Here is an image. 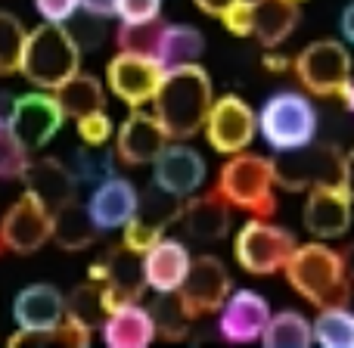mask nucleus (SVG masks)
<instances>
[{
  "mask_svg": "<svg viewBox=\"0 0 354 348\" xmlns=\"http://www.w3.org/2000/svg\"><path fill=\"white\" fill-rule=\"evenodd\" d=\"M189 249L180 243V239L162 237L156 246H149L143 252V274H147V286L153 293H177L180 283L187 280L189 271Z\"/></svg>",
  "mask_w": 354,
  "mask_h": 348,
  "instance_id": "4be33fe9",
  "label": "nucleus"
},
{
  "mask_svg": "<svg viewBox=\"0 0 354 348\" xmlns=\"http://www.w3.org/2000/svg\"><path fill=\"white\" fill-rule=\"evenodd\" d=\"M261 342L268 348H308L314 342L311 320L299 311H277L264 327Z\"/></svg>",
  "mask_w": 354,
  "mask_h": 348,
  "instance_id": "c756f323",
  "label": "nucleus"
},
{
  "mask_svg": "<svg viewBox=\"0 0 354 348\" xmlns=\"http://www.w3.org/2000/svg\"><path fill=\"white\" fill-rule=\"evenodd\" d=\"M299 239L286 227L270 224V218H252L236 230L233 255L236 264L252 277H270L286 268Z\"/></svg>",
  "mask_w": 354,
  "mask_h": 348,
  "instance_id": "0eeeda50",
  "label": "nucleus"
},
{
  "mask_svg": "<svg viewBox=\"0 0 354 348\" xmlns=\"http://www.w3.org/2000/svg\"><path fill=\"white\" fill-rule=\"evenodd\" d=\"M274 177L277 187H283L286 193H308L317 183L345 181V153H339L336 147H314V143L277 153Z\"/></svg>",
  "mask_w": 354,
  "mask_h": 348,
  "instance_id": "6e6552de",
  "label": "nucleus"
},
{
  "mask_svg": "<svg viewBox=\"0 0 354 348\" xmlns=\"http://www.w3.org/2000/svg\"><path fill=\"white\" fill-rule=\"evenodd\" d=\"M202 50H205V35L193 25H162L159 41H156V59L162 68L187 66V62H199Z\"/></svg>",
  "mask_w": 354,
  "mask_h": 348,
  "instance_id": "cd10ccee",
  "label": "nucleus"
},
{
  "mask_svg": "<svg viewBox=\"0 0 354 348\" xmlns=\"http://www.w3.org/2000/svg\"><path fill=\"white\" fill-rule=\"evenodd\" d=\"M100 237V227L93 224L91 212H87L84 202L78 199H68L66 205H59L53 212V237L56 246L66 252H81V249H91Z\"/></svg>",
  "mask_w": 354,
  "mask_h": 348,
  "instance_id": "a878e982",
  "label": "nucleus"
},
{
  "mask_svg": "<svg viewBox=\"0 0 354 348\" xmlns=\"http://www.w3.org/2000/svg\"><path fill=\"white\" fill-rule=\"evenodd\" d=\"M22 183L28 193H35L50 212H56L59 205H66L68 199H75L78 190V177L66 165V162L53 159V156H41V159H28V168L22 174Z\"/></svg>",
  "mask_w": 354,
  "mask_h": 348,
  "instance_id": "412c9836",
  "label": "nucleus"
},
{
  "mask_svg": "<svg viewBox=\"0 0 354 348\" xmlns=\"http://www.w3.org/2000/svg\"><path fill=\"white\" fill-rule=\"evenodd\" d=\"M345 183H348L351 196H354V149L345 153Z\"/></svg>",
  "mask_w": 354,
  "mask_h": 348,
  "instance_id": "09e8293b",
  "label": "nucleus"
},
{
  "mask_svg": "<svg viewBox=\"0 0 354 348\" xmlns=\"http://www.w3.org/2000/svg\"><path fill=\"white\" fill-rule=\"evenodd\" d=\"M153 183L171 196H193L205 183V159L180 140L168 143L153 162Z\"/></svg>",
  "mask_w": 354,
  "mask_h": 348,
  "instance_id": "a211bd4d",
  "label": "nucleus"
},
{
  "mask_svg": "<svg viewBox=\"0 0 354 348\" xmlns=\"http://www.w3.org/2000/svg\"><path fill=\"white\" fill-rule=\"evenodd\" d=\"M196 6H199L202 12H205V16H214V19H221L224 16L227 10H230L233 3H236V0H193Z\"/></svg>",
  "mask_w": 354,
  "mask_h": 348,
  "instance_id": "37998d69",
  "label": "nucleus"
},
{
  "mask_svg": "<svg viewBox=\"0 0 354 348\" xmlns=\"http://www.w3.org/2000/svg\"><path fill=\"white\" fill-rule=\"evenodd\" d=\"M339 28H342V37L354 47V0L342 10V16H339Z\"/></svg>",
  "mask_w": 354,
  "mask_h": 348,
  "instance_id": "49530a36",
  "label": "nucleus"
},
{
  "mask_svg": "<svg viewBox=\"0 0 354 348\" xmlns=\"http://www.w3.org/2000/svg\"><path fill=\"white\" fill-rule=\"evenodd\" d=\"M218 190L230 208L252 214V218H274L277 214V177L274 159L258 153H233L218 172Z\"/></svg>",
  "mask_w": 354,
  "mask_h": 348,
  "instance_id": "20e7f679",
  "label": "nucleus"
},
{
  "mask_svg": "<svg viewBox=\"0 0 354 348\" xmlns=\"http://www.w3.org/2000/svg\"><path fill=\"white\" fill-rule=\"evenodd\" d=\"M230 202L212 190V193H199V196H187L180 208V218L177 224L187 230L189 239L196 243H218V239L227 237L230 230Z\"/></svg>",
  "mask_w": 354,
  "mask_h": 348,
  "instance_id": "aec40b11",
  "label": "nucleus"
},
{
  "mask_svg": "<svg viewBox=\"0 0 354 348\" xmlns=\"http://www.w3.org/2000/svg\"><path fill=\"white\" fill-rule=\"evenodd\" d=\"M168 147V134L153 112L131 109L128 118L118 125L115 156L122 165H153L156 156Z\"/></svg>",
  "mask_w": 354,
  "mask_h": 348,
  "instance_id": "dca6fc26",
  "label": "nucleus"
},
{
  "mask_svg": "<svg viewBox=\"0 0 354 348\" xmlns=\"http://www.w3.org/2000/svg\"><path fill=\"white\" fill-rule=\"evenodd\" d=\"M270 320V305L255 289H236L218 308V330L227 342H255Z\"/></svg>",
  "mask_w": 354,
  "mask_h": 348,
  "instance_id": "2eb2a0df",
  "label": "nucleus"
},
{
  "mask_svg": "<svg viewBox=\"0 0 354 348\" xmlns=\"http://www.w3.org/2000/svg\"><path fill=\"white\" fill-rule=\"evenodd\" d=\"M342 262H345V274H348V280H351V286H354V243L345 246Z\"/></svg>",
  "mask_w": 354,
  "mask_h": 348,
  "instance_id": "de8ad7c7",
  "label": "nucleus"
},
{
  "mask_svg": "<svg viewBox=\"0 0 354 348\" xmlns=\"http://www.w3.org/2000/svg\"><path fill=\"white\" fill-rule=\"evenodd\" d=\"M25 25L10 10H0V78L6 75H19V62H22L25 47Z\"/></svg>",
  "mask_w": 354,
  "mask_h": 348,
  "instance_id": "72a5a7b5",
  "label": "nucleus"
},
{
  "mask_svg": "<svg viewBox=\"0 0 354 348\" xmlns=\"http://www.w3.org/2000/svg\"><path fill=\"white\" fill-rule=\"evenodd\" d=\"M180 208H183L180 196L165 193V190H159L153 183V190H149V193H140V205H137L134 214L140 221H147V224H153L156 230L165 233L171 224H177V218H180Z\"/></svg>",
  "mask_w": 354,
  "mask_h": 348,
  "instance_id": "473e14b6",
  "label": "nucleus"
},
{
  "mask_svg": "<svg viewBox=\"0 0 354 348\" xmlns=\"http://www.w3.org/2000/svg\"><path fill=\"white\" fill-rule=\"evenodd\" d=\"M93 280H100L106 289L112 293L115 305H124V302H140L143 293H147V274H143V255L131 252L128 246H115L109 249L97 264H91Z\"/></svg>",
  "mask_w": 354,
  "mask_h": 348,
  "instance_id": "f3484780",
  "label": "nucleus"
},
{
  "mask_svg": "<svg viewBox=\"0 0 354 348\" xmlns=\"http://www.w3.org/2000/svg\"><path fill=\"white\" fill-rule=\"evenodd\" d=\"M12 112H16V97L0 91V128H10L12 125Z\"/></svg>",
  "mask_w": 354,
  "mask_h": 348,
  "instance_id": "a18cd8bd",
  "label": "nucleus"
},
{
  "mask_svg": "<svg viewBox=\"0 0 354 348\" xmlns=\"http://www.w3.org/2000/svg\"><path fill=\"white\" fill-rule=\"evenodd\" d=\"M283 271H286L289 286L305 302H311L314 308L348 305L351 280H348V274H345L342 252L330 249L324 239L299 243Z\"/></svg>",
  "mask_w": 354,
  "mask_h": 348,
  "instance_id": "f03ea898",
  "label": "nucleus"
},
{
  "mask_svg": "<svg viewBox=\"0 0 354 348\" xmlns=\"http://www.w3.org/2000/svg\"><path fill=\"white\" fill-rule=\"evenodd\" d=\"M258 134L277 153L301 149L317 137V109L308 100V93L280 91L264 100L258 112Z\"/></svg>",
  "mask_w": 354,
  "mask_h": 348,
  "instance_id": "39448f33",
  "label": "nucleus"
},
{
  "mask_svg": "<svg viewBox=\"0 0 354 348\" xmlns=\"http://www.w3.org/2000/svg\"><path fill=\"white\" fill-rule=\"evenodd\" d=\"M252 19H255V0H236L230 10L221 16L224 28L236 37H252Z\"/></svg>",
  "mask_w": 354,
  "mask_h": 348,
  "instance_id": "58836bf2",
  "label": "nucleus"
},
{
  "mask_svg": "<svg viewBox=\"0 0 354 348\" xmlns=\"http://www.w3.org/2000/svg\"><path fill=\"white\" fill-rule=\"evenodd\" d=\"M156 295H159V299L149 305L156 333H159L162 339H168V342H180V339H187L193 318L187 314L180 295H177V293H156Z\"/></svg>",
  "mask_w": 354,
  "mask_h": 348,
  "instance_id": "2f4dec72",
  "label": "nucleus"
},
{
  "mask_svg": "<svg viewBox=\"0 0 354 348\" xmlns=\"http://www.w3.org/2000/svg\"><path fill=\"white\" fill-rule=\"evenodd\" d=\"M299 3H301V0H299Z\"/></svg>",
  "mask_w": 354,
  "mask_h": 348,
  "instance_id": "603ef678",
  "label": "nucleus"
},
{
  "mask_svg": "<svg viewBox=\"0 0 354 348\" xmlns=\"http://www.w3.org/2000/svg\"><path fill=\"white\" fill-rule=\"evenodd\" d=\"M261 62H264V68H268V72H286V68H292V59H289V56H280V53H277V47L268 50Z\"/></svg>",
  "mask_w": 354,
  "mask_h": 348,
  "instance_id": "c03bdc74",
  "label": "nucleus"
},
{
  "mask_svg": "<svg viewBox=\"0 0 354 348\" xmlns=\"http://www.w3.org/2000/svg\"><path fill=\"white\" fill-rule=\"evenodd\" d=\"M162 22H122L115 31V44L118 50H128V53H156V41H159Z\"/></svg>",
  "mask_w": 354,
  "mask_h": 348,
  "instance_id": "f704fd0d",
  "label": "nucleus"
},
{
  "mask_svg": "<svg viewBox=\"0 0 354 348\" xmlns=\"http://www.w3.org/2000/svg\"><path fill=\"white\" fill-rule=\"evenodd\" d=\"M292 72L311 97L342 100L345 103L354 87L351 53L342 41H333V37H320V41L308 44L292 59Z\"/></svg>",
  "mask_w": 354,
  "mask_h": 348,
  "instance_id": "423d86ee",
  "label": "nucleus"
},
{
  "mask_svg": "<svg viewBox=\"0 0 354 348\" xmlns=\"http://www.w3.org/2000/svg\"><path fill=\"white\" fill-rule=\"evenodd\" d=\"M66 318V295L53 283H31L19 289L12 302V320L19 330H50Z\"/></svg>",
  "mask_w": 354,
  "mask_h": 348,
  "instance_id": "5701e85b",
  "label": "nucleus"
},
{
  "mask_svg": "<svg viewBox=\"0 0 354 348\" xmlns=\"http://www.w3.org/2000/svg\"><path fill=\"white\" fill-rule=\"evenodd\" d=\"M162 75H165V68L156 56L118 50L106 66V87L128 109H143L147 103H153Z\"/></svg>",
  "mask_w": 354,
  "mask_h": 348,
  "instance_id": "9d476101",
  "label": "nucleus"
},
{
  "mask_svg": "<svg viewBox=\"0 0 354 348\" xmlns=\"http://www.w3.org/2000/svg\"><path fill=\"white\" fill-rule=\"evenodd\" d=\"M50 237H53V212L35 193L25 190L0 221L3 249L16 252V255H35L37 249L50 243Z\"/></svg>",
  "mask_w": 354,
  "mask_h": 348,
  "instance_id": "f8f14e48",
  "label": "nucleus"
},
{
  "mask_svg": "<svg viewBox=\"0 0 354 348\" xmlns=\"http://www.w3.org/2000/svg\"><path fill=\"white\" fill-rule=\"evenodd\" d=\"M115 3L118 0H81V10H84L87 16L106 19V16H115Z\"/></svg>",
  "mask_w": 354,
  "mask_h": 348,
  "instance_id": "79ce46f5",
  "label": "nucleus"
},
{
  "mask_svg": "<svg viewBox=\"0 0 354 348\" xmlns=\"http://www.w3.org/2000/svg\"><path fill=\"white\" fill-rule=\"evenodd\" d=\"M31 153L10 128H0V181H22Z\"/></svg>",
  "mask_w": 354,
  "mask_h": 348,
  "instance_id": "c9c22d12",
  "label": "nucleus"
},
{
  "mask_svg": "<svg viewBox=\"0 0 354 348\" xmlns=\"http://www.w3.org/2000/svg\"><path fill=\"white\" fill-rule=\"evenodd\" d=\"M115 308L118 305H115V299H112V293L100 280H93V277H87V283L75 286L72 293L66 295V314L75 318L78 324L91 327V330L103 327V320L109 318Z\"/></svg>",
  "mask_w": 354,
  "mask_h": 348,
  "instance_id": "c85d7f7f",
  "label": "nucleus"
},
{
  "mask_svg": "<svg viewBox=\"0 0 354 348\" xmlns=\"http://www.w3.org/2000/svg\"><path fill=\"white\" fill-rule=\"evenodd\" d=\"M81 68V47L66 25L44 22L25 35L19 75L37 91H56Z\"/></svg>",
  "mask_w": 354,
  "mask_h": 348,
  "instance_id": "7ed1b4c3",
  "label": "nucleus"
},
{
  "mask_svg": "<svg viewBox=\"0 0 354 348\" xmlns=\"http://www.w3.org/2000/svg\"><path fill=\"white\" fill-rule=\"evenodd\" d=\"M301 22L299 0H255V19H252V37L264 50L280 47Z\"/></svg>",
  "mask_w": 354,
  "mask_h": 348,
  "instance_id": "393cba45",
  "label": "nucleus"
},
{
  "mask_svg": "<svg viewBox=\"0 0 354 348\" xmlns=\"http://www.w3.org/2000/svg\"><path fill=\"white\" fill-rule=\"evenodd\" d=\"M115 16L122 22H156L162 16V0H118Z\"/></svg>",
  "mask_w": 354,
  "mask_h": 348,
  "instance_id": "ea45409f",
  "label": "nucleus"
},
{
  "mask_svg": "<svg viewBox=\"0 0 354 348\" xmlns=\"http://www.w3.org/2000/svg\"><path fill=\"white\" fill-rule=\"evenodd\" d=\"M314 342L324 348H354V314L345 305L320 308L317 320L311 324Z\"/></svg>",
  "mask_w": 354,
  "mask_h": 348,
  "instance_id": "7c9ffc66",
  "label": "nucleus"
},
{
  "mask_svg": "<svg viewBox=\"0 0 354 348\" xmlns=\"http://www.w3.org/2000/svg\"><path fill=\"white\" fill-rule=\"evenodd\" d=\"M230 271L218 255H196L189 262L187 280L180 283L177 295H180L183 308L193 320L218 314V308L224 305V299L230 295Z\"/></svg>",
  "mask_w": 354,
  "mask_h": 348,
  "instance_id": "ddd939ff",
  "label": "nucleus"
},
{
  "mask_svg": "<svg viewBox=\"0 0 354 348\" xmlns=\"http://www.w3.org/2000/svg\"><path fill=\"white\" fill-rule=\"evenodd\" d=\"M75 177H87V181H103V177L115 174L112 172V156L103 153V147H84L78 153V165L72 168Z\"/></svg>",
  "mask_w": 354,
  "mask_h": 348,
  "instance_id": "4c0bfd02",
  "label": "nucleus"
},
{
  "mask_svg": "<svg viewBox=\"0 0 354 348\" xmlns=\"http://www.w3.org/2000/svg\"><path fill=\"white\" fill-rule=\"evenodd\" d=\"M0 249H3V239H0Z\"/></svg>",
  "mask_w": 354,
  "mask_h": 348,
  "instance_id": "3c124183",
  "label": "nucleus"
},
{
  "mask_svg": "<svg viewBox=\"0 0 354 348\" xmlns=\"http://www.w3.org/2000/svg\"><path fill=\"white\" fill-rule=\"evenodd\" d=\"M202 134H205L208 147L214 153L221 156L243 153V149L252 147V140L258 134V112L236 93L214 97L212 109L205 116V125H202Z\"/></svg>",
  "mask_w": 354,
  "mask_h": 348,
  "instance_id": "1a4fd4ad",
  "label": "nucleus"
},
{
  "mask_svg": "<svg viewBox=\"0 0 354 348\" xmlns=\"http://www.w3.org/2000/svg\"><path fill=\"white\" fill-rule=\"evenodd\" d=\"M345 106H348V109L354 112V87H351V93H348V100H345Z\"/></svg>",
  "mask_w": 354,
  "mask_h": 348,
  "instance_id": "8fccbe9b",
  "label": "nucleus"
},
{
  "mask_svg": "<svg viewBox=\"0 0 354 348\" xmlns=\"http://www.w3.org/2000/svg\"><path fill=\"white\" fill-rule=\"evenodd\" d=\"M103 342L109 348H147L159 333H156L153 314L140 302H124L109 318L103 320Z\"/></svg>",
  "mask_w": 354,
  "mask_h": 348,
  "instance_id": "b1692460",
  "label": "nucleus"
},
{
  "mask_svg": "<svg viewBox=\"0 0 354 348\" xmlns=\"http://www.w3.org/2000/svg\"><path fill=\"white\" fill-rule=\"evenodd\" d=\"M75 131H78L84 147H106L112 137V118L106 109H93L87 116L75 118Z\"/></svg>",
  "mask_w": 354,
  "mask_h": 348,
  "instance_id": "e433bc0d",
  "label": "nucleus"
},
{
  "mask_svg": "<svg viewBox=\"0 0 354 348\" xmlns=\"http://www.w3.org/2000/svg\"><path fill=\"white\" fill-rule=\"evenodd\" d=\"M137 205H140V190L128 177H118V174L97 181L91 199H87V212H91L93 224L100 230H122L134 218Z\"/></svg>",
  "mask_w": 354,
  "mask_h": 348,
  "instance_id": "6ab92c4d",
  "label": "nucleus"
},
{
  "mask_svg": "<svg viewBox=\"0 0 354 348\" xmlns=\"http://www.w3.org/2000/svg\"><path fill=\"white\" fill-rule=\"evenodd\" d=\"M31 3H35V12L44 22H56V25L72 22L75 12L81 10V0H31Z\"/></svg>",
  "mask_w": 354,
  "mask_h": 348,
  "instance_id": "a19ab883",
  "label": "nucleus"
},
{
  "mask_svg": "<svg viewBox=\"0 0 354 348\" xmlns=\"http://www.w3.org/2000/svg\"><path fill=\"white\" fill-rule=\"evenodd\" d=\"M59 109L66 112V118H81L93 109H106V87L97 75H84L78 72L72 78H66L59 87L53 91Z\"/></svg>",
  "mask_w": 354,
  "mask_h": 348,
  "instance_id": "bb28decb",
  "label": "nucleus"
},
{
  "mask_svg": "<svg viewBox=\"0 0 354 348\" xmlns=\"http://www.w3.org/2000/svg\"><path fill=\"white\" fill-rule=\"evenodd\" d=\"M214 103L212 75L199 62L165 68L159 91L153 97V116L165 128L168 140H189L202 131L205 116Z\"/></svg>",
  "mask_w": 354,
  "mask_h": 348,
  "instance_id": "f257e3e1",
  "label": "nucleus"
},
{
  "mask_svg": "<svg viewBox=\"0 0 354 348\" xmlns=\"http://www.w3.org/2000/svg\"><path fill=\"white\" fill-rule=\"evenodd\" d=\"M62 122H66V112L59 109L53 91H35L16 97V112H12L10 131L22 140V147L28 153H35V149H44L59 134Z\"/></svg>",
  "mask_w": 354,
  "mask_h": 348,
  "instance_id": "4468645a",
  "label": "nucleus"
},
{
  "mask_svg": "<svg viewBox=\"0 0 354 348\" xmlns=\"http://www.w3.org/2000/svg\"><path fill=\"white\" fill-rule=\"evenodd\" d=\"M354 218V196L345 181L317 183L308 190L305 208H301V224L314 239H339L348 233Z\"/></svg>",
  "mask_w": 354,
  "mask_h": 348,
  "instance_id": "9b49d317",
  "label": "nucleus"
}]
</instances>
